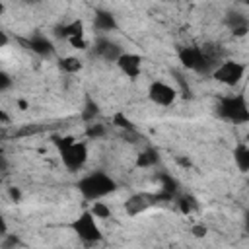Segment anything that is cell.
Here are the masks:
<instances>
[{
  "label": "cell",
  "mask_w": 249,
  "mask_h": 249,
  "mask_svg": "<svg viewBox=\"0 0 249 249\" xmlns=\"http://www.w3.org/2000/svg\"><path fill=\"white\" fill-rule=\"evenodd\" d=\"M4 12H6V6H4V4H2V2H0V16H2V14H4Z\"/></svg>",
  "instance_id": "e575fe53"
},
{
  "label": "cell",
  "mask_w": 249,
  "mask_h": 249,
  "mask_svg": "<svg viewBox=\"0 0 249 249\" xmlns=\"http://www.w3.org/2000/svg\"><path fill=\"white\" fill-rule=\"evenodd\" d=\"M76 187H78V193L82 195V198L89 200V202L101 200L119 189L117 181L105 171H91V173L84 175L82 179H78Z\"/></svg>",
  "instance_id": "7a4b0ae2"
},
{
  "label": "cell",
  "mask_w": 249,
  "mask_h": 249,
  "mask_svg": "<svg viewBox=\"0 0 249 249\" xmlns=\"http://www.w3.org/2000/svg\"><path fill=\"white\" fill-rule=\"evenodd\" d=\"M66 43H68L72 49H76V51H86V49H88L86 37H72V39H68Z\"/></svg>",
  "instance_id": "484cf974"
},
{
  "label": "cell",
  "mask_w": 249,
  "mask_h": 249,
  "mask_svg": "<svg viewBox=\"0 0 249 249\" xmlns=\"http://www.w3.org/2000/svg\"><path fill=\"white\" fill-rule=\"evenodd\" d=\"M70 230L78 235L80 241L88 243V245H95L99 241H103V231L97 224V220L93 218V214L89 210L80 212L72 222H70Z\"/></svg>",
  "instance_id": "277c9868"
},
{
  "label": "cell",
  "mask_w": 249,
  "mask_h": 249,
  "mask_svg": "<svg viewBox=\"0 0 249 249\" xmlns=\"http://www.w3.org/2000/svg\"><path fill=\"white\" fill-rule=\"evenodd\" d=\"M0 245H2V249H16V247L21 245V239L18 235H14V233H6L0 239Z\"/></svg>",
  "instance_id": "d4e9b609"
},
{
  "label": "cell",
  "mask_w": 249,
  "mask_h": 249,
  "mask_svg": "<svg viewBox=\"0 0 249 249\" xmlns=\"http://www.w3.org/2000/svg\"><path fill=\"white\" fill-rule=\"evenodd\" d=\"M142 56L140 54H136V53H123L119 58H117V68L126 76V78H130V80H136L140 74H142Z\"/></svg>",
  "instance_id": "8fae6325"
},
{
  "label": "cell",
  "mask_w": 249,
  "mask_h": 249,
  "mask_svg": "<svg viewBox=\"0 0 249 249\" xmlns=\"http://www.w3.org/2000/svg\"><path fill=\"white\" fill-rule=\"evenodd\" d=\"M177 97H179L177 89L163 80H154L148 86V99L160 107H171L177 101Z\"/></svg>",
  "instance_id": "52a82bcc"
},
{
  "label": "cell",
  "mask_w": 249,
  "mask_h": 249,
  "mask_svg": "<svg viewBox=\"0 0 249 249\" xmlns=\"http://www.w3.org/2000/svg\"><path fill=\"white\" fill-rule=\"evenodd\" d=\"M105 134H107V126H105L103 123L93 121V123H88V124H86V138L97 140V138H103Z\"/></svg>",
  "instance_id": "7402d4cb"
},
{
  "label": "cell",
  "mask_w": 249,
  "mask_h": 249,
  "mask_svg": "<svg viewBox=\"0 0 249 249\" xmlns=\"http://www.w3.org/2000/svg\"><path fill=\"white\" fill-rule=\"evenodd\" d=\"M64 167L68 171H80L86 163H88V158H89V152H88V144L86 142H80L76 140L74 144H70L68 148L60 150L58 152Z\"/></svg>",
  "instance_id": "8992f818"
},
{
  "label": "cell",
  "mask_w": 249,
  "mask_h": 249,
  "mask_svg": "<svg viewBox=\"0 0 249 249\" xmlns=\"http://www.w3.org/2000/svg\"><path fill=\"white\" fill-rule=\"evenodd\" d=\"M191 233H193V237L202 239V237L208 235V228L204 224H195V226H191Z\"/></svg>",
  "instance_id": "83f0119b"
},
{
  "label": "cell",
  "mask_w": 249,
  "mask_h": 249,
  "mask_svg": "<svg viewBox=\"0 0 249 249\" xmlns=\"http://www.w3.org/2000/svg\"><path fill=\"white\" fill-rule=\"evenodd\" d=\"M54 37L68 41L72 37H84V21L82 19H72V21H64L54 25Z\"/></svg>",
  "instance_id": "4fadbf2b"
},
{
  "label": "cell",
  "mask_w": 249,
  "mask_h": 249,
  "mask_svg": "<svg viewBox=\"0 0 249 249\" xmlns=\"http://www.w3.org/2000/svg\"><path fill=\"white\" fill-rule=\"evenodd\" d=\"M58 68L64 74H78L84 68V60L78 56H62L58 58Z\"/></svg>",
  "instance_id": "d6986e66"
},
{
  "label": "cell",
  "mask_w": 249,
  "mask_h": 249,
  "mask_svg": "<svg viewBox=\"0 0 249 249\" xmlns=\"http://www.w3.org/2000/svg\"><path fill=\"white\" fill-rule=\"evenodd\" d=\"M8 233V224H6V220H4V216L0 214V239L4 237Z\"/></svg>",
  "instance_id": "f546056e"
},
{
  "label": "cell",
  "mask_w": 249,
  "mask_h": 249,
  "mask_svg": "<svg viewBox=\"0 0 249 249\" xmlns=\"http://www.w3.org/2000/svg\"><path fill=\"white\" fill-rule=\"evenodd\" d=\"M177 163H179V165H183V167H189V165H191V161H189V160H185V158H177Z\"/></svg>",
  "instance_id": "836d02e7"
},
{
  "label": "cell",
  "mask_w": 249,
  "mask_h": 249,
  "mask_svg": "<svg viewBox=\"0 0 249 249\" xmlns=\"http://www.w3.org/2000/svg\"><path fill=\"white\" fill-rule=\"evenodd\" d=\"M216 113L220 119L231 124H245L249 123V105L243 93H230L218 99Z\"/></svg>",
  "instance_id": "3957f363"
},
{
  "label": "cell",
  "mask_w": 249,
  "mask_h": 249,
  "mask_svg": "<svg viewBox=\"0 0 249 249\" xmlns=\"http://www.w3.org/2000/svg\"><path fill=\"white\" fill-rule=\"evenodd\" d=\"M8 196L12 198V202H19V200H21V191H19V187H10V189H8Z\"/></svg>",
  "instance_id": "f1b7e54d"
},
{
  "label": "cell",
  "mask_w": 249,
  "mask_h": 249,
  "mask_svg": "<svg viewBox=\"0 0 249 249\" xmlns=\"http://www.w3.org/2000/svg\"><path fill=\"white\" fill-rule=\"evenodd\" d=\"M93 53H95L101 60H105V62H117V58H119L124 51H123V47H121L117 41H113L109 35H99V37L93 41Z\"/></svg>",
  "instance_id": "9c48e42d"
},
{
  "label": "cell",
  "mask_w": 249,
  "mask_h": 249,
  "mask_svg": "<svg viewBox=\"0 0 249 249\" xmlns=\"http://www.w3.org/2000/svg\"><path fill=\"white\" fill-rule=\"evenodd\" d=\"M226 25L235 37H245L249 31V19L245 14H239V12H230L226 16Z\"/></svg>",
  "instance_id": "5bb4252c"
},
{
  "label": "cell",
  "mask_w": 249,
  "mask_h": 249,
  "mask_svg": "<svg viewBox=\"0 0 249 249\" xmlns=\"http://www.w3.org/2000/svg\"><path fill=\"white\" fill-rule=\"evenodd\" d=\"M19 43H21L25 49H29L33 54L41 56V58H51V56H54V53H56L54 43H53L47 35H43V33H33V35H29L27 39H19Z\"/></svg>",
  "instance_id": "ba28073f"
},
{
  "label": "cell",
  "mask_w": 249,
  "mask_h": 249,
  "mask_svg": "<svg viewBox=\"0 0 249 249\" xmlns=\"http://www.w3.org/2000/svg\"><path fill=\"white\" fill-rule=\"evenodd\" d=\"M156 206V196L154 193H134L130 195L126 200H124V212L126 216L134 218V216H140L144 214L148 208Z\"/></svg>",
  "instance_id": "30bf717a"
},
{
  "label": "cell",
  "mask_w": 249,
  "mask_h": 249,
  "mask_svg": "<svg viewBox=\"0 0 249 249\" xmlns=\"http://www.w3.org/2000/svg\"><path fill=\"white\" fill-rule=\"evenodd\" d=\"M177 58L183 68L196 74H212L224 60L222 51L216 45H187L177 51Z\"/></svg>",
  "instance_id": "6da1fadb"
},
{
  "label": "cell",
  "mask_w": 249,
  "mask_h": 249,
  "mask_svg": "<svg viewBox=\"0 0 249 249\" xmlns=\"http://www.w3.org/2000/svg\"><path fill=\"white\" fill-rule=\"evenodd\" d=\"M89 212L93 214V218H95V220H109V218H113V212H111V208H109L105 202H99V200L91 202V208H89Z\"/></svg>",
  "instance_id": "603a6c76"
},
{
  "label": "cell",
  "mask_w": 249,
  "mask_h": 249,
  "mask_svg": "<svg viewBox=\"0 0 249 249\" xmlns=\"http://www.w3.org/2000/svg\"><path fill=\"white\" fill-rule=\"evenodd\" d=\"M233 163L241 173L249 171V146L245 142H239L233 148Z\"/></svg>",
  "instance_id": "9a60e30c"
},
{
  "label": "cell",
  "mask_w": 249,
  "mask_h": 249,
  "mask_svg": "<svg viewBox=\"0 0 249 249\" xmlns=\"http://www.w3.org/2000/svg\"><path fill=\"white\" fill-rule=\"evenodd\" d=\"M93 29L101 35L105 33H111V31H117L119 29V23H117V18L113 12L109 10H95L93 14Z\"/></svg>",
  "instance_id": "7c38bea8"
},
{
  "label": "cell",
  "mask_w": 249,
  "mask_h": 249,
  "mask_svg": "<svg viewBox=\"0 0 249 249\" xmlns=\"http://www.w3.org/2000/svg\"><path fill=\"white\" fill-rule=\"evenodd\" d=\"M111 123H113V126H117V128H121V130H124V132H136L134 123H132V121H130L123 111L115 113V115H113V119H111Z\"/></svg>",
  "instance_id": "ffe728a7"
},
{
  "label": "cell",
  "mask_w": 249,
  "mask_h": 249,
  "mask_svg": "<svg viewBox=\"0 0 249 249\" xmlns=\"http://www.w3.org/2000/svg\"><path fill=\"white\" fill-rule=\"evenodd\" d=\"M160 161V154L154 150V148H146V150H142L138 156H136V167H142V169H146V167H154L156 163Z\"/></svg>",
  "instance_id": "ac0fdd59"
},
{
  "label": "cell",
  "mask_w": 249,
  "mask_h": 249,
  "mask_svg": "<svg viewBox=\"0 0 249 249\" xmlns=\"http://www.w3.org/2000/svg\"><path fill=\"white\" fill-rule=\"evenodd\" d=\"M245 72H247V66H245L243 62L231 60V58H224V60L214 68V72H212L210 76H212L216 82L233 88V86H237V84L243 80Z\"/></svg>",
  "instance_id": "5b68a950"
},
{
  "label": "cell",
  "mask_w": 249,
  "mask_h": 249,
  "mask_svg": "<svg viewBox=\"0 0 249 249\" xmlns=\"http://www.w3.org/2000/svg\"><path fill=\"white\" fill-rule=\"evenodd\" d=\"M8 43H10V37L6 35V31H2V29H0V49H2V47H6Z\"/></svg>",
  "instance_id": "1f68e13d"
},
{
  "label": "cell",
  "mask_w": 249,
  "mask_h": 249,
  "mask_svg": "<svg viewBox=\"0 0 249 249\" xmlns=\"http://www.w3.org/2000/svg\"><path fill=\"white\" fill-rule=\"evenodd\" d=\"M158 183H160V191L161 193H167L169 196H177V193H179V181L175 179V177H171L169 173H160L158 177Z\"/></svg>",
  "instance_id": "e0dca14e"
},
{
  "label": "cell",
  "mask_w": 249,
  "mask_h": 249,
  "mask_svg": "<svg viewBox=\"0 0 249 249\" xmlns=\"http://www.w3.org/2000/svg\"><path fill=\"white\" fill-rule=\"evenodd\" d=\"M175 200H177V208H179V212L185 214V216H189V214H193V212L198 210V200H196L191 193H183V195L175 196Z\"/></svg>",
  "instance_id": "2e32d148"
},
{
  "label": "cell",
  "mask_w": 249,
  "mask_h": 249,
  "mask_svg": "<svg viewBox=\"0 0 249 249\" xmlns=\"http://www.w3.org/2000/svg\"><path fill=\"white\" fill-rule=\"evenodd\" d=\"M16 103H18V107H19V111H25V109H27V107H29V103H27V101H25V99H18V101H16Z\"/></svg>",
  "instance_id": "d6a6232c"
},
{
  "label": "cell",
  "mask_w": 249,
  "mask_h": 249,
  "mask_svg": "<svg viewBox=\"0 0 249 249\" xmlns=\"http://www.w3.org/2000/svg\"><path fill=\"white\" fill-rule=\"evenodd\" d=\"M97 117H99V105H97L91 97H88V99H86V105H84V109H82V119H84L86 123H93Z\"/></svg>",
  "instance_id": "44dd1931"
},
{
  "label": "cell",
  "mask_w": 249,
  "mask_h": 249,
  "mask_svg": "<svg viewBox=\"0 0 249 249\" xmlns=\"http://www.w3.org/2000/svg\"><path fill=\"white\" fill-rule=\"evenodd\" d=\"M74 142H76V138H74L72 134H62V136H54V138H53V144L56 146L58 152L64 150V148H68V146L74 144Z\"/></svg>",
  "instance_id": "cb8c5ba5"
},
{
  "label": "cell",
  "mask_w": 249,
  "mask_h": 249,
  "mask_svg": "<svg viewBox=\"0 0 249 249\" xmlns=\"http://www.w3.org/2000/svg\"><path fill=\"white\" fill-rule=\"evenodd\" d=\"M12 84H14L12 76H10L8 72L0 70V93H2V91H8V89L12 88Z\"/></svg>",
  "instance_id": "4316f807"
},
{
  "label": "cell",
  "mask_w": 249,
  "mask_h": 249,
  "mask_svg": "<svg viewBox=\"0 0 249 249\" xmlns=\"http://www.w3.org/2000/svg\"><path fill=\"white\" fill-rule=\"evenodd\" d=\"M12 119H10V115L4 111V109H0V124H8Z\"/></svg>",
  "instance_id": "4dcf8cb0"
}]
</instances>
